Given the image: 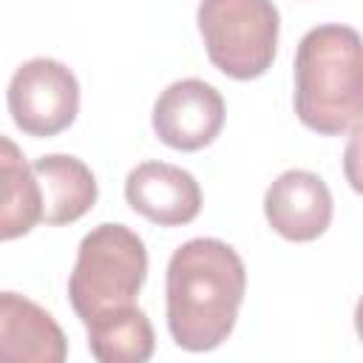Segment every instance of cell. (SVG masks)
<instances>
[{
  "instance_id": "obj_1",
  "label": "cell",
  "mask_w": 363,
  "mask_h": 363,
  "mask_svg": "<svg viewBox=\"0 0 363 363\" xmlns=\"http://www.w3.org/2000/svg\"><path fill=\"white\" fill-rule=\"evenodd\" d=\"M167 329L187 352L221 346L247 292L241 255L218 238H190L167 261Z\"/></svg>"
},
{
  "instance_id": "obj_2",
  "label": "cell",
  "mask_w": 363,
  "mask_h": 363,
  "mask_svg": "<svg viewBox=\"0 0 363 363\" xmlns=\"http://www.w3.org/2000/svg\"><path fill=\"white\" fill-rule=\"evenodd\" d=\"M295 113L309 130L323 136H340L360 125L363 62L360 34L352 26H315L298 43Z\"/></svg>"
},
{
  "instance_id": "obj_3",
  "label": "cell",
  "mask_w": 363,
  "mask_h": 363,
  "mask_svg": "<svg viewBox=\"0 0 363 363\" xmlns=\"http://www.w3.org/2000/svg\"><path fill=\"white\" fill-rule=\"evenodd\" d=\"M147 278L145 241L125 224H96L82 235L68 278V298L82 323L136 303Z\"/></svg>"
},
{
  "instance_id": "obj_4",
  "label": "cell",
  "mask_w": 363,
  "mask_h": 363,
  "mask_svg": "<svg viewBox=\"0 0 363 363\" xmlns=\"http://www.w3.org/2000/svg\"><path fill=\"white\" fill-rule=\"evenodd\" d=\"M196 23L204 51L221 74L255 79L272 65L281 31L272 0H201Z\"/></svg>"
},
{
  "instance_id": "obj_5",
  "label": "cell",
  "mask_w": 363,
  "mask_h": 363,
  "mask_svg": "<svg viewBox=\"0 0 363 363\" xmlns=\"http://www.w3.org/2000/svg\"><path fill=\"white\" fill-rule=\"evenodd\" d=\"M9 113L14 125L37 139L71 128L79 111V82L68 65L48 57L23 62L9 82Z\"/></svg>"
},
{
  "instance_id": "obj_6",
  "label": "cell",
  "mask_w": 363,
  "mask_h": 363,
  "mask_svg": "<svg viewBox=\"0 0 363 363\" xmlns=\"http://www.w3.org/2000/svg\"><path fill=\"white\" fill-rule=\"evenodd\" d=\"M224 99L204 79H179L167 85L153 105L156 136L176 150H201L224 128Z\"/></svg>"
},
{
  "instance_id": "obj_7",
  "label": "cell",
  "mask_w": 363,
  "mask_h": 363,
  "mask_svg": "<svg viewBox=\"0 0 363 363\" xmlns=\"http://www.w3.org/2000/svg\"><path fill=\"white\" fill-rule=\"evenodd\" d=\"M264 216L281 238L315 241L332 221V193L312 170H286L267 187Z\"/></svg>"
},
{
  "instance_id": "obj_8",
  "label": "cell",
  "mask_w": 363,
  "mask_h": 363,
  "mask_svg": "<svg viewBox=\"0 0 363 363\" xmlns=\"http://www.w3.org/2000/svg\"><path fill=\"white\" fill-rule=\"evenodd\" d=\"M128 204L153 224L182 227L201 210V187L193 173L167 162H142L125 179Z\"/></svg>"
},
{
  "instance_id": "obj_9",
  "label": "cell",
  "mask_w": 363,
  "mask_h": 363,
  "mask_svg": "<svg viewBox=\"0 0 363 363\" xmlns=\"http://www.w3.org/2000/svg\"><path fill=\"white\" fill-rule=\"evenodd\" d=\"M68 340L40 303L20 292H0V363H62Z\"/></svg>"
},
{
  "instance_id": "obj_10",
  "label": "cell",
  "mask_w": 363,
  "mask_h": 363,
  "mask_svg": "<svg viewBox=\"0 0 363 363\" xmlns=\"http://www.w3.org/2000/svg\"><path fill=\"white\" fill-rule=\"evenodd\" d=\"M40 196H43V221L51 227L74 224L96 204V179L91 167L65 153L40 156L31 164Z\"/></svg>"
},
{
  "instance_id": "obj_11",
  "label": "cell",
  "mask_w": 363,
  "mask_h": 363,
  "mask_svg": "<svg viewBox=\"0 0 363 363\" xmlns=\"http://www.w3.org/2000/svg\"><path fill=\"white\" fill-rule=\"evenodd\" d=\"M43 221V196L23 150L0 136V241H14Z\"/></svg>"
},
{
  "instance_id": "obj_12",
  "label": "cell",
  "mask_w": 363,
  "mask_h": 363,
  "mask_svg": "<svg viewBox=\"0 0 363 363\" xmlns=\"http://www.w3.org/2000/svg\"><path fill=\"white\" fill-rule=\"evenodd\" d=\"M85 329L88 349L99 363H145L156 349L153 326L136 303L102 312Z\"/></svg>"
}]
</instances>
